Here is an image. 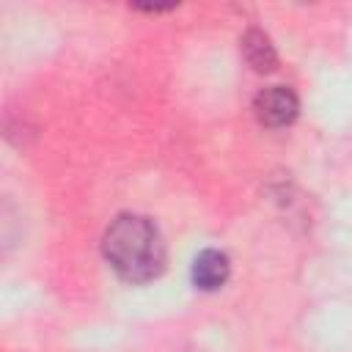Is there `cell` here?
Segmentation results:
<instances>
[{
    "label": "cell",
    "mask_w": 352,
    "mask_h": 352,
    "mask_svg": "<svg viewBox=\"0 0 352 352\" xmlns=\"http://www.w3.org/2000/svg\"><path fill=\"white\" fill-rule=\"evenodd\" d=\"M107 264L126 283H148L165 270V242L160 228L143 214H118L102 239Z\"/></svg>",
    "instance_id": "6da1fadb"
},
{
    "label": "cell",
    "mask_w": 352,
    "mask_h": 352,
    "mask_svg": "<svg viewBox=\"0 0 352 352\" xmlns=\"http://www.w3.org/2000/svg\"><path fill=\"white\" fill-rule=\"evenodd\" d=\"M253 113H256L258 124L278 129V126H289L297 118L300 102H297V96H294L292 88H286V85H270V88H264V91L256 94Z\"/></svg>",
    "instance_id": "7a4b0ae2"
},
{
    "label": "cell",
    "mask_w": 352,
    "mask_h": 352,
    "mask_svg": "<svg viewBox=\"0 0 352 352\" xmlns=\"http://www.w3.org/2000/svg\"><path fill=\"white\" fill-rule=\"evenodd\" d=\"M228 275H231V261L223 250L206 248L192 261V283L201 292H217L220 286H226Z\"/></svg>",
    "instance_id": "3957f363"
},
{
    "label": "cell",
    "mask_w": 352,
    "mask_h": 352,
    "mask_svg": "<svg viewBox=\"0 0 352 352\" xmlns=\"http://www.w3.org/2000/svg\"><path fill=\"white\" fill-rule=\"evenodd\" d=\"M239 50H242V58L248 60V66L258 74H267L278 66V55H275V47L270 41V36L258 28H250L242 41H239Z\"/></svg>",
    "instance_id": "277c9868"
}]
</instances>
